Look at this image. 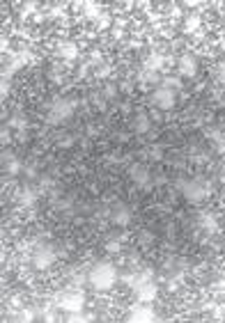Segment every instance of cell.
Listing matches in <instances>:
<instances>
[{
  "mask_svg": "<svg viewBox=\"0 0 225 323\" xmlns=\"http://www.w3.org/2000/svg\"><path fill=\"white\" fill-rule=\"evenodd\" d=\"M87 282L97 291H110L117 282V268L110 261H97L87 273Z\"/></svg>",
  "mask_w": 225,
  "mask_h": 323,
  "instance_id": "obj_1",
  "label": "cell"
},
{
  "mask_svg": "<svg viewBox=\"0 0 225 323\" xmlns=\"http://www.w3.org/2000/svg\"><path fill=\"white\" fill-rule=\"evenodd\" d=\"M179 193L189 199L191 204H198L202 199H207L212 195V184L202 177H195V179H182L179 181Z\"/></svg>",
  "mask_w": 225,
  "mask_h": 323,
  "instance_id": "obj_2",
  "label": "cell"
},
{
  "mask_svg": "<svg viewBox=\"0 0 225 323\" xmlns=\"http://www.w3.org/2000/svg\"><path fill=\"white\" fill-rule=\"evenodd\" d=\"M53 261H55V248L46 241L37 243L35 250H32V268L35 271H46V268L53 266Z\"/></svg>",
  "mask_w": 225,
  "mask_h": 323,
  "instance_id": "obj_3",
  "label": "cell"
},
{
  "mask_svg": "<svg viewBox=\"0 0 225 323\" xmlns=\"http://www.w3.org/2000/svg\"><path fill=\"white\" fill-rule=\"evenodd\" d=\"M71 115H74V104H71L69 99H58V101H53L51 108H48L46 122L48 124H62V122H67Z\"/></svg>",
  "mask_w": 225,
  "mask_h": 323,
  "instance_id": "obj_4",
  "label": "cell"
},
{
  "mask_svg": "<svg viewBox=\"0 0 225 323\" xmlns=\"http://www.w3.org/2000/svg\"><path fill=\"white\" fill-rule=\"evenodd\" d=\"M60 305L67 314H81L85 310V293L81 289H69V291L62 293Z\"/></svg>",
  "mask_w": 225,
  "mask_h": 323,
  "instance_id": "obj_5",
  "label": "cell"
},
{
  "mask_svg": "<svg viewBox=\"0 0 225 323\" xmlns=\"http://www.w3.org/2000/svg\"><path fill=\"white\" fill-rule=\"evenodd\" d=\"M129 321H134V323H152V321H156L159 316H156V312H154V307H152V302H136L134 307L129 310V316H126Z\"/></svg>",
  "mask_w": 225,
  "mask_h": 323,
  "instance_id": "obj_6",
  "label": "cell"
},
{
  "mask_svg": "<svg viewBox=\"0 0 225 323\" xmlns=\"http://www.w3.org/2000/svg\"><path fill=\"white\" fill-rule=\"evenodd\" d=\"M152 101H154L156 108H161V110H173L175 108V101H177V96H175V90L168 85H161L154 90V94H152Z\"/></svg>",
  "mask_w": 225,
  "mask_h": 323,
  "instance_id": "obj_7",
  "label": "cell"
},
{
  "mask_svg": "<svg viewBox=\"0 0 225 323\" xmlns=\"http://www.w3.org/2000/svg\"><path fill=\"white\" fill-rule=\"evenodd\" d=\"M134 291H136V298H138L140 302H154L156 296H159V287H156L152 280L140 282L138 287H134Z\"/></svg>",
  "mask_w": 225,
  "mask_h": 323,
  "instance_id": "obj_8",
  "label": "cell"
},
{
  "mask_svg": "<svg viewBox=\"0 0 225 323\" xmlns=\"http://www.w3.org/2000/svg\"><path fill=\"white\" fill-rule=\"evenodd\" d=\"M131 218H134V209H131L129 204H117L110 213L113 225H117V227H126V225L131 223Z\"/></svg>",
  "mask_w": 225,
  "mask_h": 323,
  "instance_id": "obj_9",
  "label": "cell"
},
{
  "mask_svg": "<svg viewBox=\"0 0 225 323\" xmlns=\"http://www.w3.org/2000/svg\"><path fill=\"white\" fill-rule=\"evenodd\" d=\"M177 71H179V76H184V78H193L195 73H198V60H195L193 55H189V53H184L177 62Z\"/></svg>",
  "mask_w": 225,
  "mask_h": 323,
  "instance_id": "obj_10",
  "label": "cell"
},
{
  "mask_svg": "<svg viewBox=\"0 0 225 323\" xmlns=\"http://www.w3.org/2000/svg\"><path fill=\"white\" fill-rule=\"evenodd\" d=\"M3 170L14 177V174L23 172V160L12 151H3Z\"/></svg>",
  "mask_w": 225,
  "mask_h": 323,
  "instance_id": "obj_11",
  "label": "cell"
},
{
  "mask_svg": "<svg viewBox=\"0 0 225 323\" xmlns=\"http://www.w3.org/2000/svg\"><path fill=\"white\" fill-rule=\"evenodd\" d=\"M198 227H200V232L214 234V232L218 229V218H216V213H212V211H200V213H198Z\"/></svg>",
  "mask_w": 225,
  "mask_h": 323,
  "instance_id": "obj_12",
  "label": "cell"
},
{
  "mask_svg": "<svg viewBox=\"0 0 225 323\" xmlns=\"http://www.w3.org/2000/svg\"><path fill=\"white\" fill-rule=\"evenodd\" d=\"M131 179H134V184L138 186V188H143V190H147V188L154 186L152 174L147 172V170H143V168H134V170H131Z\"/></svg>",
  "mask_w": 225,
  "mask_h": 323,
  "instance_id": "obj_13",
  "label": "cell"
},
{
  "mask_svg": "<svg viewBox=\"0 0 225 323\" xmlns=\"http://www.w3.org/2000/svg\"><path fill=\"white\" fill-rule=\"evenodd\" d=\"M16 199H18V204H21V207L30 209V207H35V202H37V193L30 188V186H23V188L18 190Z\"/></svg>",
  "mask_w": 225,
  "mask_h": 323,
  "instance_id": "obj_14",
  "label": "cell"
},
{
  "mask_svg": "<svg viewBox=\"0 0 225 323\" xmlns=\"http://www.w3.org/2000/svg\"><path fill=\"white\" fill-rule=\"evenodd\" d=\"M163 65H165V57L161 55V53H149L147 60H145V71L156 73V71H161V67Z\"/></svg>",
  "mask_w": 225,
  "mask_h": 323,
  "instance_id": "obj_15",
  "label": "cell"
},
{
  "mask_svg": "<svg viewBox=\"0 0 225 323\" xmlns=\"http://www.w3.org/2000/svg\"><path fill=\"white\" fill-rule=\"evenodd\" d=\"M149 129H152V122H149V117L145 115V112H140V115L136 117V122H134V133H138V135H145Z\"/></svg>",
  "mask_w": 225,
  "mask_h": 323,
  "instance_id": "obj_16",
  "label": "cell"
},
{
  "mask_svg": "<svg viewBox=\"0 0 225 323\" xmlns=\"http://www.w3.org/2000/svg\"><path fill=\"white\" fill-rule=\"evenodd\" d=\"M58 53H60V57H65V60H76V57H78V46H76V44H71V42H65V44H60Z\"/></svg>",
  "mask_w": 225,
  "mask_h": 323,
  "instance_id": "obj_17",
  "label": "cell"
},
{
  "mask_svg": "<svg viewBox=\"0 0 225 323\" xmlns=\"http://www.w3.org/2000/svg\"><path fill=\"white\" fill-rule=\"evenodd\" d=\"M7 126H9V129H16V131H26L28 122H26V117H12Z\"/></svg>",
  "mask_w": 225,
  "mask_h": 323,
  "instance_id": "obj_18",
  "label": "cell"
},
{
  "mask_svg": "<svg viewBox=\"0 0 225 323\" xmlns=\"http://www.w3.org/2000/svg\"><path fill=\"white\" fill-rule=\"evenodd\" d=\"M184 28H186V32H193L200 28V16L198 14H191V16L186 18V23H184Z\"/></svg>",
  "mask_w": 225,
  "mask_h": 323,
  "instance_id": "obj_19",
  "label": "cell"
},
{
  "mask_svg": "<svg viewBox=\"0 0 225 323\" xmlns=\"http://www.w3.org/2000/svg\"><path fill=\"white\" fill-rule=\"evenodd\" d=\"M71 204H74V202H71L69 195H62V197H55V199H53V207H55V209H69Z\"/></svg>",
  "mask_w": 225,
  "mask_h": 323,
  "instance_id": "obj_20",
  "label": "cell"
},
{
  "mask_svg": "<svg viewBox=\"0 0 225 323\" xmlns=\"http://www.w3.org/2000/svg\"><path fill=\"white\" fill-rule=\"evenodd\" d=\"M120 246H122L120 238H115V236H110L108 241H106V250H108V252H117V250H120Z\"/></svg>",
  "mask_w": 225,
  "mask_h": 323,
  "instance_id": "obj_21",
  "label": "cell"
},
{
  "mask_svg": "<svg viewBox=\"0 0 225 323\" xmlns=\"http://www.w3.org/2000/svg\"><path fill=\"white\" fill-rule=\"evenodd\" d=\"M0 138H3V145H9V140H12V133H9V126H5V129H3V135H0Z\"/></svg>",
  "mask_w": 225,
  "mask_h": 323,
  "instance_id": "obj_22",
  "label": "cell"
},
{
  "mask_svg": "<svg viewBox=\"0 0 225 323\" xmlns=\"http://www.w3.org/2000/svg\"><path fill=\"white\" fill-rule=\"evenodd\" d=\"M149 156H152V158H161V145H154V147H152V149H149Z\"/></svg>",
  "mask_w": 225,
  "mask_h": 323,
  "instance_id": "obj_23",
  "label": "cell"
},
{
  "mask_svg": "<svg viewBox=\"0 0 225 323\" xmlns=\"http://www.w3.org/2000/svg\"><path fill=\"white\" fill-rule=\"evenodd\" d=\"M140 243H143V246L152 243V234H149V232H140Z\"/></svg>",
  "mask_w": 225,
  "mask_h": 323,
  "instance_id": "obj_24",
  "label": "cell"
},
{
  "mask_svg": "<svg viewBox=\"0 0 225 323\" xmlns=\"http://www.w3.org/2000/svg\"><path fill=\"white\" fill-rule=\"evenodd\" d=\"M97 14H99V9H97L95 5H87V16H90V18H97Z\"/></svg>",
  "mask_w": 225,
  "mask_h": 323,
  "instance_id": "obj_25",
  "label": "cell"
},
{
  "mask_svg": "<svg viewBox=\"0 0 225 323\" xmlns=\"http://www.w3.org/2000/svg\"><path fill=\"white\" fill-rule=\"evenodd\" d=\"M218 76H221V78H225V60L221 62V65H218Z\"/></svg>",
  "mask_w": 225,
  "mask_h": 323,
  "instance_id": "obj_26",
  "label": "cell"
},
{
  "mask_svg": "<svg viewBox=\"0 0 225 323\" xmlns=\"http://www.w3.org/2000/svg\"><path fill=\"white\" fill-rule=\"evenodd\" d=\"M104 94H106V96H108V99H110V96L115 94V87H110V85H108V87H106V92H104Z\"/></svg>",
  "mask_w": 225,
  "mask_h": 323,
  "instance_id": "obj_27",
  "label": "cell"
}]
</instances>
